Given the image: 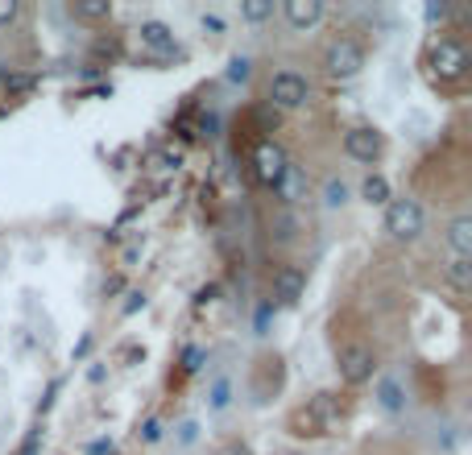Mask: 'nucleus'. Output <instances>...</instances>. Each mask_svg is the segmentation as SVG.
<instances>
[{"label":"nucleus","instance_id":"f257e3e1","mask_svg":"<svg viewBox=\"0 0 472 455\" xmlns=\"http://www.w3.org/2000/svg\"><path fill=\"white\" fill-rule=\"evenodd\" d=\"M423 67L435 83H464L472 71V54L460 38H435L431 46H427Z\"/></svg>","mask_w":472,"mask_h":455},{"label":"nucleus","instance_id":"f03ea898","mask_svg":"<svg viewBox=\"0 0 472 455\" xmlns=\"http://www.w3.org/2000/svg\"><path fill=\"white\" fill-rule=\"evenodd\" d=\"M423 207L414 204V199H390L385 204V232L393 236L398 244H414L423 236Z\"/></svg>","mask_w":472,"mask_h":455},{"label":"nucleus","instance_id":"7ed1b4c3","mask_svg":"<svg viewBox=\"0 0 472 455\" xmlns=\"http://www.w3.org/2000/svg\"><path fill=\"white\" fill-rule=\"evenodd\" d=\"M335 373H340L345 385H364L377 373V352L369 344H345L335 352Z\"/></svg>","mask_w":472,"mask_h":455},{"label":"nucleus","instance_id":"20e7f679","mask_svg":"<svg viewBox=\"0 0 472 455\" xmlns=\"http://www.w3.org/2000/svg\"><path fill=\"white\" fill-rule=\"evenodd\" d=\"M340 397L335 393H315L303 410L295 414V435H324L327 426L340 418Z\"/></svg>","mask_w":472,"mask_h":455},{"label":"nucleus","instance_id":"39448f33","mask_svg":"<svg viewBox=\"0 0 472 455\" xmlns=\"http://www.w3.org/2000/svg\"><path fill=\"white\" fill-rule=\"evenodd\" d=\"M269 104L282 108V112H298V108L311 104V83L298 71H278L269 79Z\"/></svg>","mask_w":472,"mask_h":455},{"label":"nucleus","instance_id":"423d86ee","mask_svg":"<svg viewBox=\"0 0 472 455\" xmlns=\"http://www.w3.org/2000/svg\"><path fill=\"white\" fill-rule=\"evenodd\" d=\"M364 67V46L356 38H332L324 50V71L332 79H353Z\"/></svg>","mask_w":472,"mask_h":455},{"label":"nucleus","instance_id":"0eeeda50","mask_svg":"<svg viewBox=\"0 0 472 455\" xmlns=\"http://www.w3.org/2000/svg\"><path fill=\"white\" fill-rule=\"evenodd\" d=\"M286 170H290V157H286V149L278 146V141H269V137H266V141H257V149H253V175H257V183L274 191V186L286 178Z\"/></svg>","mask_w":472,"mask_h":455},{"label":"nucleus","instance_id":"6e6552de","mask_svg":"<svg viewBox=\"0 0 472 455\" xmlns=\"http://www.w3.org/2000/svg\"><path fill=\"white\" fill-rule=\"evenodd\" d=\"M382 149H385V141H382V133H377L373 125H353L345 133V154L353 157V162L373 166L377 157H382Z\"/></svg>","mask_w":472,"mask_h":455},{"label":"nucleus","instance_id":"1a4fd4ad","mask_svg":"<svg viewBox=\"0 0 472 455\" xmlns=\"http://www.w3.org/2000/svg\"><path fill=\"white\" fill-rule=\"evenodd\" d=\"M324 0H286L282 5V17H286V25L290 30H298V33H307V30H315L319 21H324Z\"/></svg>","mask_w":472,"mask_h":455},{"label":"nucleus","instance_id":"9d476101","mask_svg":"<svg viewBox=\"0 0 472 455\" xmlns=\"http://www.w3.org/2000/svg\"><path fill=\"white\" fill-rule=\"evenodd\" d=\"M307 294V270L303 265H278L274 270V299L278 302H298Z\"/></svg>","mask_w":472,"mask_h":455},{"label":"nucleus","instance_id":"9b49d317","mask_svg":"<svg viewBox=\"0 0 472 455\" xmlns=\"http://www.w3.org/2000/svg\"><path fill=\"white\" fill-rule=\"evenodd\" d=\"M137 38H141V46H146L149 54H157V59H166V54H175V50H178L175 30H170L166 21H141Z\"/></svg>","mask_w":472,"mask_h":455},{"label":"nucleus","instance_id":"f8f14e48","mask_svg":"<svg viewBox=\"0 0 472 455\" xmlns=\"http://www.w3.org/2000/svg\"><path fill=\"white\" fill-rule=\"evenodd\" d=\"M373 397H377V406H382L385 414H402V410H406V389H402V381H398V377H382V381H377Z\"/></svg>","mask_w":472,"mask_h":455},{"label":"nucleus","instance_id":"ddd939ff","mask_svg":"<svg viewBox=\"0 0 472 455\" xmlns=\"http://www.w3.org/2000/svg\"><path fill=\"white\" fill-rule=\"evenodd\" d=\"M448 249L452 257H472V215H456L448 223Z\"/></svg>","mask_w":472,"mask_h":455},{"label":"nucleus","instance_id":"4468645a","mask_svg":"<svg viewBox=\"0 0 472 455\" xmlns=\"http://www.w3.org/2000/svg\"><path fill=\"white\" fill-rule=\"evenodd\" d=\"M443 278H448L452 290L464 294L472 286V257H448V261H443Z\"/></svg>","mask_w":472,"mask_h":455},{"label":"nucleus","instance_id":"2eb2a0df","mask_svg":"<svg viewBox=\"0 0 472 455\" xmlns=\"http://www.w3.org/2000/svg\"><path fill=\"white\" fill-rule=\"evenodd\" d=\"M71 17L75 21H109L112 0H71Z\"/></svg>","mask_w":472,"mask_h":455},{"label":"nucleus","instance_id":"dca6fc26","mask_svg":"<svg viewBox=\"0 0 472 455\" xmlns=\"http://www.w3.org/2000/svg\"><path fill=\"white\" fill-rule=\"evenodd\" d=\"M361 199L364 204H390V183H385V175H369L361 183Z\"/></svg>","mask_w":472,"mask_h":455},{"label":"nucleus","instance_id":"f3484780","mask_svg":"<svg viewBox=\"0 0 472 455\" xmlns=\"http://www.w3.org/2000/svg\"><path fill=\"white\" fill-rule=\"evenodd\" d=\"M241 17L253 21V25H261V21L274 17V0H245V5H241Z\"/></svg>","mask_w":472,"mask_h":455},{"label":"nucleus","instance_id":"a211bd4d","mask_svg":"<svg viewBox=\"0 0 472 455\" xmlns=\"http://www.w3.org/2000/svg\"><path fill=\"white\" fill-rule=\"evenodd\" d=\"M345 204H348V183L345 178H327L324 183V207L335 212V207H345Z\"/></svg>","mask_w":472,"mask_h":455},{"label":"nucleus","instance_id":"6ab92c4d","mask_svg":"<svg viewBox=\"0 0 472 455\" xmlns=\"http://www.w3.org/2000/svg\"><path fill=\"white\" fill-rule=\"evenodd\" d=\"M228 402H232V381L216 377V385H212V393H207V406H212V410H228Z\"/></svg>","mask_w":472,"mask_h":455},{"label":"nucleus","instance_id":"aec40b11","mask_svg":"<svg viewBox=\"0 0 472 455\" xmlns=\"http://www.w3.org/2000/svg\"><path fill=\"white\" fill-rule=\"evenodd\" d=\"M249 75H253V59H245V54H236V59L228 62V71H224L228 83H249Z\"/></svg>","mask_w":472,"mask_h":455},{"label":"nucleus","instance_id":"412c9836","mask_svg":"<svg viewBox=\"0 0 472 455\" xmlns=\"http://www.w3.org/2000/svg\"><path fill=\"white\" fill-rule=\"evenodd\" d=\"M17 17H21V0H0V30H9Z\"/></svg>","mask_w":472,"mask_h":455},{"label":"nucleus","instance_id":"4be33fe9","mask_svg":"<svg viewBox=\"0 0 472 455\" xmlns=\"http://www.w3.org/2000/svg\"><path fill=\"white\" fill-rule=\"evenodd\" d=\"M203 368V348H187L183 352V373H199Z\"/></svg>","mask_w":472,"mask_h":455},{"label":"nucleus","instance_id":"5701e85b","mask_svg":"<svg viewBox=\"0 0 472 455\" xmlns=\"http://www.w3.org/2000/svg\"><path fill=\"white\" fill-rule=\"evenodd\" d=\"M141 439H146V443H157V439H162V422H157V418H146V422H141Z\"/></svg>","mask_w":472,"mask_h":455},{"label":"nucleus","instance_id":"b1692460","mask_svg":"<svg viewBox=\"0 0 472 455\" xmlns=\"http://www.w3.org/2000/svg\"><path fill=\"white\" fill-rule=\"evenodd\" d=\"M220 455H253V447H249L245 439H228V443L220 447Z\"/></svg>","mask_w":472,"mask_h":455},{"label":"nucleus","instance_id":"393cba45","mask_svg":"<svg viewBox=\"0 0 472 455\" xmlns=\"http://www.w3.org/2000/svg\"><path fill=\"white\" fill-rule=\"evenodd\" d=\"M195 439H199V422L195 418H187V422L178 426V443H195Z\"/></svg>","mask_w":472,"mask_h":455},{"label":"nucleus","instance_id":"a878e982","mask_svg":"<svg viewBox=\"0 0 472 455\" xmlns=\"http://www.w3.org/2000/svg\"><path fill=\"white\" fill-rule=\"evenodd\" d=\"M199 25H203V33H224V21H220L216 13H203V17H199Z\"/></svg>","mask_w":472,"mask_h":455},{"label":"nucleus","instance_id":"bb28decb","mask_svg":"<svg viewBox=\"0 0 472 455\" xmlns=\"http://www.w3.org/2000/svg\"><path fill=\"white\" fill-rule=\"evenodd\" d=\"M157 162H162V170H178V166H183V154H178V149H166Z\"/></svg>","mask_w":472,"mask_h":455},{"label":"nucleus","instance_id":"cd10ccee","mask_svg":"<svg viewBox=\"0 0 472 455\" xmlns=\"http://www.w3.org/2000/svg\"><path fill=\"white\" fill-rule=\"evenodd\" d=\"M448 13H452V9H448V5H439V0H431V5H427V21H443Z\"/></svg>","mask_w":472,"mask_h":455},{"label":"nucleus","instance_id":"c85d7f7f","mask_svg":"<svg viewBox=\"0 0 472 455\" xmlns=\"http://www.w3.org/2000/svg\"><path fill=\"white\" fill-rule=\"evenodd\" d=\"M216 294H220V286H203V290H199V307H212V302H216Z\"/></svg>","mask_w":472,"mask_h":455},{"label":"nucleus","instance_id":"c756f323","mask_svg":"<svg viewBox=\"0 0 472 455\" xmlns=\"http://www.w3.org/2000/svg\"><path fill=\"white\" fill-rule=\"evenodd\" d=\"M88 455H112V439H96V443L88 447Z\"/></svg>","mask_w":472,"mask_h":455},{"label":"nucleus","instance_id":"7c9ffc66","mask_svg":"<svg viewBox=\"0 0 472 455\" xmlns=\"http://www.w3.org/2000/svg\"><path fill=\"white\" fill-rule=\"evenodd\" d=\"M141 307H146V294L133 290V294H128V302H125V315H133V310H141Z\"/></svg>","mask_w":472,"mask_h":455},{"label":"nucleus","instance_id":"2f4dec72","mask_svg":"<svg viewBox=\"0 0 472 455\" xmlns=\"http://www.w3.org/2000/svg\"><path fill=\"white\" fill-rule=\"evenodd\" d=\"M286 455H298V451H286Z\"/></svg>","mask_w":472,"mask_h":455}]
</instances>
